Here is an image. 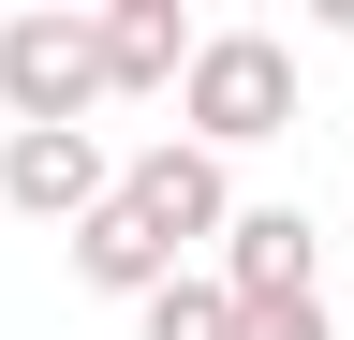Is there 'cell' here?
I'll list each match as a JSON object with an SVG mask.
<instances>
[{
	"mask_svg": "<svg viewBox=\"0 0 354 340\" xmlns=\"http://www.w3.org/2000/svg\"><path fill=\"white\" fill-rule=\"evenodd\" d=\"M177 134H192L207 163L281 148L295 134V45H281V30H207L192 74H177Z\"/></svg>",
	"mask_w": 354,
	"mask_h": 340,
	"instance_id": "1",
	"label": "cell"
},
{
	"mask_svg": "<svg viewBox=\"0 0 354 340\" xmlns=\"http://www.w3.org/2000/svg\"><path fill=\"white\" fill-rule=\"evenodd\" d=\"M88 104H118L104 89V15H88V0L0 15V118H15V134H88Z\"/></svg>",
	"mask_w": 354,
	"mask_h": 340,
	"instance_id": "2",
	"label": "cell"
},
{
	"mask_svg": "<svg viewBox=\"0 0 354 340\" xmlns=\"http://www.w3.org/2000/svg\"><path fill=\"white\" fill-rule=\"evenodd\" d=\"M118 207L177 251V267H192V251H221V222H236V163H207L192 134H162V148L118 163Z\"/></svg>",
	"mask_w": 354,
	"mask_h": 340,
	"instance_id": "3",
	"label": "cell"
},
{
	"mask_svg": "<svg viewBox=\"0 0 354 340\" xmlns=\"http://www.w3.org/2000/svg\"><path fill=\"white\" fill-rule=\"evenodd\" d=\"M118 193V163H104V134H0V207L15 222H88V207Z\"/></svg>",
	"mask_w": 354,
	"mask_h": 340,
	"instance_id": "4",
	"label": "cell"
},
{
	"mask_svg": "<svg viewBox=\"0 0 354 340\" xmlns=\"http://www.w3.org/2000/svg\"><path fill=\"white\" fill-rule=\"evenodd\" d=\"M207 281L236 296V311H266V296H325V237L295 222V207H236L207 251Z\"/></svg>",
	"mask_w": 354,
	"mask_h": 340,
	"instance_id": "5",
	"label": "cell"
},
{
	"mask_svg": "<svg viewBox=\"0 0 354 340\" xmlns=\"http://www.w3.org/2000/svg\"><path fill=\"white\" fill-rule=\"evenodd\" d=\"M192 45H207V30L177 15V0H104V89H177Z\"/></svg>",
	"mask_w": 354,
	"mask_h": 340,
	"instance_id": "6",
	"label": "cell"
},
{
	"mask_svg": "<svg viewBox=\"0 0 354 340\" xmlns=\"http://www.w3.org/2000/svg\"><path fill=\"white\" fill-rule=\"evenodd\" d=\"M133 340H236V296H221L207 267H177L148 311H133Z\"/></svg>",
	"mask_w": 354,
	"mask_h": 340,
	"instance_id": "7",
	"label": "cell"
},
{
	"mask_svg": "<svg viewBox=\"0 0 354 340\" xmlns=\"http://www.w3.org/2000/svg\"><path fill=\"white\" fill-rule=\"evenodd\" d=\"M236 340H339L325 296H266V311H236Z\"/></svg>",
	"mask_w": 354,
	"mask_h": 340,
	"instance_id": "8",
	"label": "cell"
}]
</instances>
